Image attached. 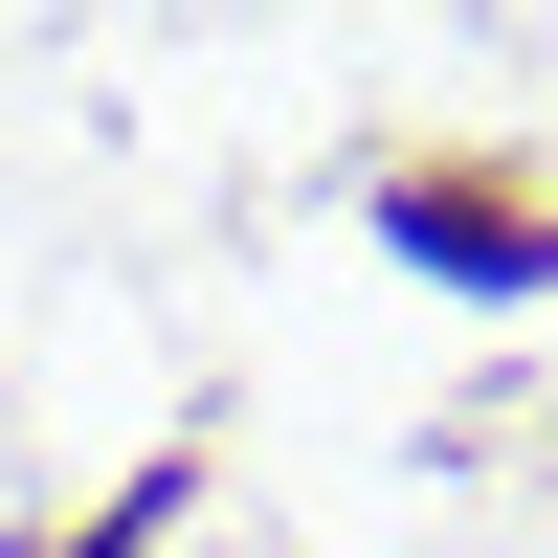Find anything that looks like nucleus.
Instances as JSON below:
<instances>
[{"label": "nucleus", "mask_w": 558, "mask_h": 558, "mask_svg": "<svg viewBox=\"0 0 558 558\" xmlns=\"http://www.w3.org/2000/svg\"><path fill=\"white\" fill-rule=\"evenodd\" d=\"M380 246H402V268H447V291H558V223H536V202H470V179H402Z\"/></svg>", "instance_id": "1"}]
</instances>
